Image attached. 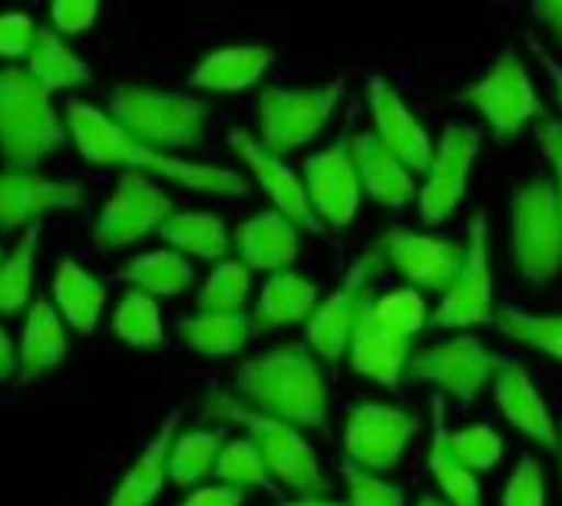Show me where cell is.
Returning a JSON list of instances; mask_svg holds the SVG:
<instances>
[{
  "mask_svg": "<svg viewBox=\"0 0 562 506\" xmlns=\"http://www.w3.org/2000/svg\"><path fill=\"white\" fill-rule=\"evenodd\" d=\"M205 417L241 424L248 430V440L261 450L268 473L278 483L292 486L302 496L328 493V480L322 473L318 453L299 427L278 420V417H268L248 404H238V397H232V394H212L205 404Z\"/></svg>",
  "mask_w": 562,
  "mask_h": 506,
  "instance_id": "obj_4",
  "label": "cell"
},
{
  "mask_svg": "<svg viewBox=\"0 0 562 506\" xmlns=\"http://www.w3.org/2000/svg\"><path fill=\"white\" fill-rule=\"evenodd\" d=\"M225 447V430L215 427V430H186L176 437L172 443V453H169V480L179 483V486H192L199 483L202 476H209L218 463V453Z\"/></svg>",
  "mask_w": 562,
  "mask_h": 506,
  "instance_id": "obj_34",
  "label": "cell"
},
{
  "mask_svg": "<svg viewBox=\"0 0 562 506\" xmlns=\"http://www.w3.org/2000/svg\"><path fill=\"white\" fill-rule=\"evenodd\" d=\"M341 473H345L348 493H351L348 506H407L404 486H397V483H391L371 470H361L355 463H345Z\"/></svg>",
  "mask_w": 562,
  "mask_h": 506,
  "instance_id": "obj_42",
  "label": "cell"
},
{
  "mask_svg": "<svg viewBox=\"0 0 562 506\" xmlns=\"http://www.w3.org/2000/svg\"><path fill=\"white\" fill-rule=\"evenodd\" d=\"M113 335L130 348H159L162 345V315L156 299L143 292H130L113 315Z\"/></svg>",
  "mask_w": 562,
  "mask_h": 506,
  "instance_id": "obj_36",
  "label": "cell"
},
{
  "mask_svg": "<svg viewBox=\"0 0 562 506\" xmlns=\"http://www.w3.org/2000/svg\"><path fill=\"white\" fill-rule=\"evenodd\" d=\"M67 358V331L50 302L37 299L31 305L24 338H21V384L44 378Z\"/></svg>",
  "mask_w": 562,
  "mask_h": 506,
  "instance_id": "obj_28",
  "label": "cell"
},
{
  "mask_svg": "<svg viewBox=\"0 0 562 506\" xmlns=\"http://www.w3.org/2000/svg\"><path fill=\"white\" fill-rule=\"evenodd\" d=\"M417 506H450V503H447L443 496H420Z\"/></svg>",
  "mask_w": 562,
  "mask_h": 506,
  "instance_id": "obj_52",
  "label": "cell"
},
{
  "mask_svg": "<svg viewBox=\"0 0 562 506\" xmlns=\"http://www.w3.org/2000/svg\"><path fill=\"white\" fill-rule=\"evenodd\" d=\"M539 149L549 159L552 169V185H555V199H559V212H562V123L546 120L539 126Z\"/></svg>",
  "mask_w": 562,
  "mask_h": 506,
  "instance_id": "obj_46",
  "label": "cell"
},
{
  "mask_svg": "<svg viewBox=\"0 0 562 506\" xmlns=\"http://www.w3.org/2000/svg\"><path fill=\"white\" fill-rule=\"evenodd\" d=\"M463 266L443 292L440 305L430 312V328L440 331H467L476 325L496 322L493 308V269H490V222L486 215L470 218Z\"/></svg>",
  "mask_w": 562,
  "mask_h": 506,
  "instance_id": "obj_9",
  "label": "cell"
},
{
  "mask_svg": "<svg viewBox=\"0 0 562 506\" xmlns=\"http://www.w3.org/2000/svg\"><path fill=\"white\" fill-rule=\"evenodd\" d=\"M172 215V199L159 185H153L149 176L126 172L93 225V241L97 248L113 251L139 241L149 232H159L162 222Z\"/></svg>",
  "mask_w": 562,
  "mask_h": 506,
  "instance_id": "obj_13",
  "label": "cell"
},
{
  "mask_svg": "<svg viewBox=\"0 0 562 506\" xmlns=\"http://www.w3.org/2000/svg\"><path fill=\"white\" fill-rule=\"evenodd\" d=\"M120 279L149 299H172L192 285V266L186 262V256H179V251L156 248V251H146V256L133 259L120 272Z\"/></svg>",
  "mask_w": 562,
  "mask_h": 506,
  "instance_id": "obj_32",
  "label": "cell"
},
{
  "mask_svg": "<svg viewBox=\"0 0 562 506\" xmlns=\"http://www.w3.org/2000/svg\"><path fill=\"white\" fill-rule=\"evenodd\" d=\"M411 338H401L397 331H391L374 308L364 312V318L358 322L355 335H351V348H348V361L355 368V374L381 384V387H397L401 378L407 374L411 364Z\"/></svg>",
  "mask_w": 562,
  "mask_h": 506,
  "instance_id": "obj_22",
  "label": "cell"
},
{
  "mask_svg": "<svg viewBox=\"0 0 562 506\" xmlns=\"http://www.w3.org/2000/svg\"><path fill=\"white\" fill-rule=\"evenodd\" d=\"M532 18L552 34V41L562 47V0H539L532 4Z\"/></svg>",
  "mask_w": 562,
  "mask_h": 506,
  "instance_id": "obj_48",
  "label": "cell"
},
{
  "mask_svg": "<svg viewBox=\"0 0 562 506\" xmlns=\"http://www.w3.org/2000/svg\"><path fill=\"white\" fill-rule=\"evenodd\" d=\"M0 266H4V262H0Z\"/></svg>",
  "mask_w": 562,
  "mask_h": 506,
  "instance_id": "obj_54",
  "label": "cell"
},
{
  "mask_svg": "<svg viewBox=\"0 0 562 506\" xmlns=\"http://www.w3.org/2000/svg\"><path fill=\"white\" fill-rule=\"evenodd\" d=\"M305 189H308L315 215L325 225L345 228L355 222L364 189H361V176L355 169L348 139L305 159Z\"/></svg>",
  "mask_w": 562,
  "mask_h": 506,
  "instance_id": "obj_17",
  "label": "cell"
},
{
  "mask_svg": "<svg viewBox=\"0 0 562 506\" xmlns=\"http://www.w3.org/2000/svg\"><path fill=\"white\" fill-rule=\"evenodd\" d=\"M345 97V83L331 80L318 90L265 87L258 93V143L274 156L308 146L331 120Z\"/></svg>",
  "mask_w": 562,
  "mask_h": 506,
  "instance_id": "obj_8",
  "label": "cell"
},
{
  "mask_svg": "<svg viewBox=\"0 0 562 506\" xmlns=\"http://www.w3.org/2000/svg\"><path fill=\"white\" fill-rule=\"evenodd\" d=\"M278 506H348V503H335V499H322V496H299L289 503H278Z\"/></svg>",
  "mask_w": 562,
  "mask_h": 506,
  "instance_id": "obj_51",
  "label": "cell"
},
{
  "mask_svg": "<svg viewBox=\"0 0 562 506\" xmlns=\"http://www.w3.org/2000/svg\"><path fill=\"white\" fill-rule=\"evenodd\" d=\"M159 235L172 245L179 256L205 259V262H225L228 256V228L215 212H176L162 222Z\"/></svg>",
  "mask_w": 562,
  "mask_h": 506,
  "instance_id": "obj_30",
  "label": "cell"
},
{
  "mask_svg": "<svg viewBox=\"0 0 562 506\" xmlns=\"http://www.w3.org/2000/svg\"><path fill=\"white\" fill-rule=\"evenodd\" d=\"M228 146L232 153L245 162V169L251 172V179L265 189V195L271 199V209H278L281 215H289L302 232H322V218L312 209L305 179L295 176V169L274 156L271 149H265L258 143V136H251L248 130H228Z\"/></svg>",
  "mask_w": 562,
  "mask_h": 506,
  "instance_id": "obj_16",
  "label": "cell"
},
{
  "mask_svg": "<svg viewBox=\"0 0 562 506\" xmlns=\"http://www.w3.org/2000/svg\"><path fill=\"white\" fill-rule=\"evenodd\" d=\"M67 143L50 93L27 70H0V156L11 172H34Z\"/></svg>",
  "mask_w": 562,
  "mask_h": 506,
  "instance_id": "obj_3",
  "label": "cell"
},
{
  "mask_svg": "<svg viewBox=\"0 0 562 506\" xmlns=\"http://www.w3.org/2000/svg\"><path fill=\"white\" fill-rule=\"evenodd\" d=\"M368 106L374 116V136L411 169V172H427L434 162V139L424 130V123L411 113L407 100L387 83V77L374 74L368 77Z\"/></svg>",
  "mask_w": 562,
  "mask_h": 506,
  "instance_id": "obj_18",
  "label": "cell"
},
{
  "mask_svg": "<svg viewBox=\"0 0 562 506\" xmlns=\"http://www.w3.org/2000/svg\"><path fill=\"white\" fill-rule=\"evenodd\" d=\"M450 447L473 473H486L503 460V437L490 424H470L450 430Z\"/></svg>",
  "mask_w": 562,
  "mask_h": 506,
  "instance_id": "obj_41",
  "label": "cell"
},
{
  "mask_svg": "<svg viewBox=\"0 0 562 506\" xmlns=\"http://www.w3.org/2000/svg\"><path fill=\"white\" fill-rule=\"evenodd\" d=\"M480 130L470 123H453L443 130L434 162L427 169V182L420 185V218L424 225L437 228L443 225L463 202L467 195V182H470V169L473 159L480 153Z\"/></svg>",
  "mask_w": 562,
  "mask_h": 506,
  "instance_id": "obj_14",
  "label": "cell"
},
{
  "mask_svg": "<svg viewBox=\"0 0 562 506\" xmlns=\"http://www.w3.org/2000/svg\"><path fill=\"white\" fill-rule=\"evenodd\" d=\"M34 41L37 31L27 14H0V57H31Z\"/></svg>",
  "mask_w": 562,
  "mask_h": 506,
  "instance_id": "obj_44",
  "label": "cell"
},
{
  "mask_svg": "<svg viewBox=\"0 0 562 506\" xmlns=\"http://www.w3.org/2000/svg\"><path fill=\"white\" fill-rule=\"evenodd\" d=\"M513 262L516 272L546 285L562 272V212L552 179H529L513 192Z\"/></svg>",
  "mask_w": 562,
  "mask_h": 506,
  "instance_id": "obj_6",
  "label": "cell"
},
{
  "mask_svg": "<svg viewBox=\"0 0 562 506\" xmlns=\"http://www.w3.org/2000/svg\"><path fill=\"white\" fill-rule=\"evenodd\" d=\"M54 299L64 315V322L77 335H93L97 322L106 305V289L100 279H93L87 269H80L74 259H64L54 276Z\"/></svg>",
  "mask_w": 562,
  "mask_h": 506,
  "instance_id": "obj_29",
  "label": "cell"
},
{
  "mask_svg": "<svg viewBox=\"0 0 562 506\" xmlns=\"http://www.w3.org/2000/svg\"><path fill=\"white\" fill-rule=\"evenodd\" d=\"M493 397L509 427H516L522 437H529L532 443H539L546 450L559 447V424L549 414V404L542 401L539 387L532 384V378L526 374L522 364L503 361V368L493 381Z\"/></svg>",
  "mask_w": 562,
  "mask_h": 506,
  "instance_id": "obj_21",
  "label": "cell"
},
{
  "mask_svg": "<svg viewBox=\"0 0 562 506\" xmlns=\"http://www.w3.org/2000/svg\"><path fill=\"white\" fill-rule=\"evenodd\" d=\"M50 18L64 34H83L100 18V8L93 4V0H57V4L50 8Z\"/></svg>",
  "mask_w": 562,
  "mask_h": 506,
  "instance_id": "obj_45",
  "label": "cell"
},
{
  "mask_svg": "<svg viewBox=\"0 0 562 506\" xmlns=\"http://www.w3.org/2000/svg\"><path fill=\"white\" fill-rule=\"evenodd\" d=\"M374 315L391 328L397 331L401 338H411L424 328H430V312H427V302L417 289H397V292H387L381 299H374Z\"/></svg>",
  "mask_w": 562,
  "mask_h": 506,
  "instance_id": "obj_40",
  "label": "cell"
},
{
  "mask_svg": "<svg viewBox=\"0 0 562 506\" xmlns=\"http://www.w3.org/2000/svg\"><path fill=\"white\" fill-rule=\"evenodd\" d=\"M67 116H70V136H74L80 156L97 166H130V172H143V176L156 172L176 185L222 195V199H238L248 192V179L241 172L225 169V166L176 159L162 149H153V146L139 143L136 136H130L113 116L100 113L90 103H80V100L70 103Z\"/></svg>",
  "mask_w": 562,
  "mask_h": 506,
  "instance_id": "obj_1",
  "label": "cell"
},
{
  "mask_svg": "<svg viewBox=\"0 0 562 506\" xmlns=\"http://www.w3.org/2000/svg\"><path fill=\"white\" fill-rule=\"evenodd\" d=\"M499 335H506L516 345H526L552 361H562V315H539V312H526L516 305H506L496 312Z\"/></svg>",
  "mask_w": 562,
  "mask_h": 506,
  "instance_id": "obj_35",
  "label": "cell"
},
{
  "mask_svg": "<svg viewBox=\"0 0 562 506\" xmlns=\"http://www.w3.org/2000/svg\"><path fill=\"white\" fill-rule=\"evenodd\" d=\"M27 64H31L27 74L47 93L67 90V87H83V83L93 80V70L50 31H37V41H34V50H31Z\"/></svg>",
  "mask_w": 562,
  "mask_h": 506,
  "instance_id": "obj_33",
  "label": "cell"
},
{
  "mask_svg": "<svg viewBox=\"0 0 562 506\" xmlns=\"http://www.w3.org/2000/svg\"><path fill=\"white\" fill-rule=\"evenodd\" d=\"M83 192L74 179H47L37 172H0V228L37 225L47 212L77 209Z\"/></svg>",
  "mask_w": 562,
  "mask_h": 506,
  "instance_id": "obj_19",
  "label": "cell"
},
{
  "mask_svg": "<svg viewBox=\"0 0 562 506\" xmlns=\"http://www.w3.org/2000/svg\"><path fill=\"white\" fill-rule=\"evenodd\" d=\"M37 235H41V225H31L14 256L0 266V315H18L31 302Z\"/></svg>",
  "mask_w": 562,
  "mask_h": 506,
  "instance_id": "obj_38",
  "label": "cell"
},
{
  "mask_svg": "<svg viewBox=\"0 0 562 506\" xmlns=\"http://www.w3.org/2000/svg\"><path fill=\"white\" fill-rule=\"evenodd\" d=\"M110 116L153 149H186L205 139L209 103L149 87H116L110 93Z\"/></svg>",
  "mask_w": 562,
  "mask_h": 506,
  "instance_id": "obj_5",
  "label": "cell"
},
{
  "mask_svg": "<svg viewBox=\"0 0 562 506\" xmlns=\"http://www.w3.org/2000/svg\"><path fill=\"white\" fill-rule=\"evenodd\" d=\"M384 248V259L391 269H397L414 289L424 292H447L453 276L463 266V251L467 245H457L440 235L414 232V228H387L384 238L378 241Z\"/></svg>",
  "mask_w": 562,
  "mask_h": 506,
  "instance_id": "obj_15",
  "label": "cell"
},
{
  "mask_svg": "<svg viewBox=\"0 0 562 506\" xmlns=\"http://www.w3.org/2000/svg\"><path fill=\"white\" fill-rule=\"evenodd\" d=\"M215 476L225 486H238V490H251V486H268V466L261 450L241 437V440H225L218 463H215Z\"/></svg>",
  "mask_w": 562,
  "mask_h": 506,
  "instance_id": "obj_39",
  "label": "cell"
},
{
  "mask_svg": "<svg viewBox=\"0 0 562 506\" xmlns=\"http://www.w3.org/2000/svg\"><path fill=\"white\" fill-rule=\"evenodd\" d=\"M559 450H562V427H559Z\"/></svg>",
  "mask_w": 562,
  "mask_h": 506,
  "instance_id": "obj_53",
  "label": "cell"
},
{
  "mask_svg": "<svg viewBox=\"0 0 562 506\" xmlns=\"http://www.w3.org/2000/svg\"><path fill=\"white\" fill-rule=\"evenodd\" d=\"M318 285L299 272H278L268 276L258 305L251 312V331L265 335V331H278V328H289V325H308V318L318 308Z\"/></svg>",
  "mask_w": 562,
  "mask_h": 506,
  "instance_id": "obj_26",
  "label": "cell"
},
{
  "mask_svg": "<svg viewBox=\"0 0 562 506\" xmlns=\"http://www.w3.org/2000/svg\"><path fill=\"white\" fill-rule=\"evenodd\" d=\"M14 371H18V355H14V341H11V335L0 328V381H8V378H14Z\"/></svg>",
  "mask_w": 562,
  "mask_h": 506,
  "instance_id": "obj_50",
  "label": "cell"
},
{
  "mask_svg": "<svg viewBox=\"0 0 562 506\" xmlns=\"http://www.w3.org/2000/svg\"><path fill=\"white\" fill-rule=\"evenodd\" d=\"M179 506H245V490L215 483V486H202L189 493Z\"/></svg>",
  "mask_w": 562,
  "mask_h": 506,
  "instance_id": "obj_47",
  "label": "cell"
},
{
  "mask_svg": "<svg viewBox=\"0 0 562 506\" xmlns=\"http://www.w3.org/2000/svg\"><path fill=\"white\" fill-rule=\"evenodd\" d=\"M503 368V358L493 355L480 338L473 335H453L447 341H437L430 348H424L420 355L411 358L407 364V381H417V384H434L440 387L443 394L457 397L463 407H470L480 391L496 381Z\"/></svg>",
  "mask_w": 562,
  "mask_h": 506,
  "instance_id": "obj_11",
  "label": "cell"
},
{
  "mask_svg": "<svg viewBox=\"0 0 562 506\" xmlns=\"http://www.w3.org/2000/svg\"><path fill=\"white\" fill-rule=\"evenodd\" d=\"M251 292V269L238 259H225L212 269L199 292V308L215 315H238Z\"/></svg>",
  "mask_w": 562,
  "mask_h": 506,
  "instance_id": "obj_37",
  "label": "cell"
},
{
  "mask_svg": "<svg viewBox=\"0 0 562 506\" xmlns=\"http://www.w3.org/2000/svg\"><path fill=\"white\" fill-rule=\"evenodd\" d=\"M271 64L274 50L265 44H228L205 54L189 74V83L209 93H241L255 87Z\"/></svg>",
  "mask_w": 562,
  "mask_h": 506,
  "instance_id": "obj_24",
  "label": "cell"
},
{
  "mask_svg": "<svg viewBox=\"0 0 562 506\" xmlns=\"http://www.w3.org/2000/svg\"><path fill=\"white\" fill-rule=\"evenodd\" d=\"M457 100L476 110L496 139H513L522 133L529 120L542 116L539 93L516 54H499L496 64L480 80H473L457 93Z\"/></svg>",
  "mask_w": 562,
  "mask_h": 506,
  "instance_id": "obj_10",
  "label": "cell"
},
{
  "mask_svg": "<svg viewBox=\"0 0 562 506\" xmlns=\"http://www.w3.org/2000/svg\"><path fill=\"white\" fill-rule=\"evenodd\" d=\"M179 335H182V341L195 355L232 358V355H238L248 345V338L255 331H251V315H245V312H238V315L199 312V315H192V318H186L179 325Z\"/></svg>",
  "mask_w": 562,
  "mask_h": 506,
  "instance_id": "obj_31",
  "label": "cell"
},
{
  "mask_svg": "<svg viewBox=\"0 0 562 506\" xmlns=\"http://www.w3.org/2000/svg\"><path fill=\"white\" fill-rule=\"evenodd\" d=\"M430 450H427V463L430 473L440 486V496L450 506H483V490L476 473L457 457V450L450 447V430H447V407L443 397L437 394L430 404Z\"/></svg>",
  "mask_w": 562,
  "mask_h": 506,
  "instance_id": "obj_27",
  "label": "cell"
},
{
  "mask_svg": "<svg viewBox=\"0 0 562 506\" xmlns=\"http://www.w3.org/2000/svg\"><path fill=\"white\" fill-rule=\"evenodd\" d=\"M417 434H420V417L414 411L364 401L351 407L348 424H345L348 463L371 470V473H391Z\"/></svg>",
  "mask_w": 562,
  "mask_h": 506,
  "instance_id": "obj_12",
  "label": "cell"
},
{
  "mask_svg": "<svg viewBox=\"0 0 562 506\" xmlns=\"http://www.w3.org/2000/svg\"><path fill=\"white\" fill-rule=\"evenodd\" d=\"M499 506H546V473L536 457H522L513 466Z\"/></svg>",
  "mask_w": 562,
  "mask_h": 506,
  "instance_id": "obj_43",
  "label": "cell"
},
{
  "mask_svg": "<svg viewBox=\"0 0 562 506\" xmlns=\"http://www.w3.org/2000/svg\"><path fill=\"white\" fill-rule=\"evenodd\" d=\"M235 387L248 407L292 427H328V384L315 355L302 345H278L248 358L235 371Z\"/></svg>",
  "mask_w": 562,
  "mask_h": 506,
  "instance_id": "obj_2",
  "label": "cell"
},
{
  "mask_svg": "<svg viewBox=\"0 0 562 506\" xmlns=\"http://www.w3.org/2000/svg\"><path fill=\"white\" fill-rule=\"evenodd\" d=\"M384 266H387L384 248L381 245H371L364 256L355 259V266L348 269V276L341 279V285L315 308V315L305 325L308 348H312L315 358H322V361H341L348 355L351 335H355L358 322L374 305V282H378V276H381Z\"/></svg>",
  "mask_w": 562,
  "mask_h": 506,
  "instance_id": "obj_7",
  "label": "cell"
},
{
  "mask_svg": "<svg viewBox=\"0 0 562 506\" xmlns=\"http://www.w3.org/2000/svg\"><path fill=\"white\" fill-rule=\"evenodd\" d=\"M529 47L536 50V57H539V64L546 67V74H549V80H552V87H555V97H559V106H562V64L552 57V54H546L542 47H539V41H532L529 37Z\"/></svg>",
  "mask_w": 562,
  "mask_h": 506,
  "instance_id": "obj_49",
  "label": "cell"
},
{
  "mask_svg": "<svg viewBox=\"0 0 562 506\" xmlns=\"http://www.w3.org/2000/svg\"><path fill=\"white\" fill-rule=\"evenodd\" d=\"M355 169L361 176V189L384 209H404L417 195L414 172L374 136V133H358L348 139Z\"/></svg>",
  "mask_w": 562,
  "mask_h": 506,
  "instance_id": "obj_23",
  "label": "cell"
},
{
  "mask_svg": "<svg viewBox=\"0 0 562 506\" xmlns=\"http://www.w3.org/2000/svg\"><path fill=\"white\" fill-rule=\"evenodd\" d=\"M179 420H182V407L166 414L162 427L143 447L136 463L126 470V476L120 480V486L113 490L106 506H149L162 493V486L169 480V453H172V443H176Z\"/></svg>",
  "mask_w": 562,
  "mask_h": 506,
  "instance_id": "obj_25",
  "label": "cell"
},
{
  "mask_svg": "<svg viewBox=\"0 0 562 506\" xmlns=\"http://www.w3.org/2000/svg\"><path fill=\"white\" fill-rule=\"evenodd\" d=\"M232 241L241 266H248L251 272L278 276L289 272V266H295L302 251V228L278 209H265L245 218L232 232Z\"/></svg>",
  "mask_w": 562,
  "mask_h": 506,
  "instance_id": "obj_20",
  "label": "cell"
}]
</instances>
